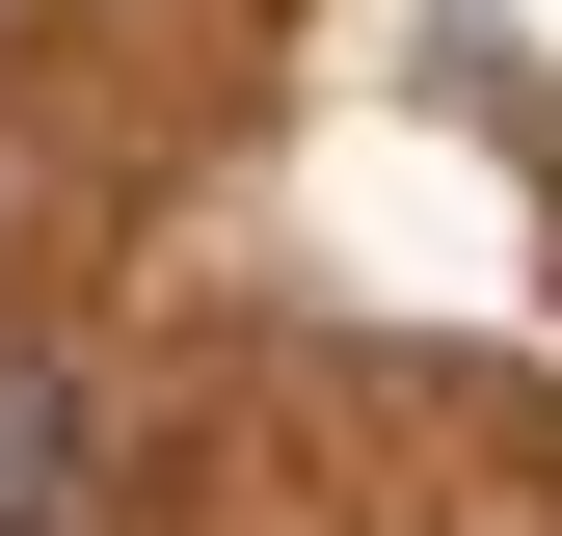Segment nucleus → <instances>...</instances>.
I'll return each mask as SVG.
<instances>
[{
    "mask_svg": "<svg viewBox=\"0 0 562 536\" xmlns=\"http://www.w3.org/2000/svg\"><path fill=\"white\" fill-rule=\"evenodd\" d=\"M54 456H81V402H54L27 349H0V536H54Z\"/></svg>",
    "mask_w": 562,
    "mask_h": 536,
    "instance_id": "1",
    "label": "nucleus"
}]
</instances>
